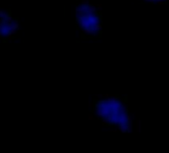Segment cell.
<instances>
[{"label":"cell","instance_id":"1","mask_svg":"<svg viewBox=\"0 0 169 153\" xmlns=\"http://www.w3.org/2000/svg\"><path fill=\"white\" fill-rule=\"evenodd\" d=\"M91 117L114 132L129 133L134 127L127 98L117 94L97 95L91 103Z\"/></svg>","mask_w":169,"mask_h":153},{"label":"cell","instance_id":"2","mask_svg":"<svg viewBox=\"0 0 169 153\" xmlns=\"http://www.w3.org/2000/svg\"><path fill=\"white\" fill-rule=\"evenodd\" d=\"M6 39H7L8 42H12V41H13V39H14V37H13V35H11V34L9 33V34L6 35Z\"/></svg>","mask_w":169,"mask_h":153},{"label":"cell","instance_id":"3","mask_svg":"<svg viewBox=\"0 0 169 153\" xmlns=\"http://www.w3.org/2000/svg\"><path fill=\"white\" fill-rule=\"evenodd\" d=\"M7 16H8V15H7V13H6V12L0 11V19H5Z\"/></svg>","mask_w":169,"mask_h":153},{"label":"cell","instance_id":"4","mask_svg":"<svg viewBox=\"0 0 169 153\" xmlns=\"http://www.w3.org/2000/svg\"><path fill=\"white\" fill-rule=\"evenodd\" d=\"M97 9H98L99 12H101V11L103 10V6H102V4H98V5H97Z\"/></svg>","mask_w":169,"mask_h":153},{"label":"cell","instance_id":"5","mask_svg":"<svg viewBox=\"0 0 169 153\" xmlns=\"http://www.w3.org/2000/svg\"><path fill=\"white\" fill-rule=\"evenodd\" d=\"M3 39H4V38H3L2 34H0V43H1V42L3 41Z\"/></svg>","mask_w":169,"mask_h":153}]
</instances>
